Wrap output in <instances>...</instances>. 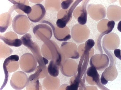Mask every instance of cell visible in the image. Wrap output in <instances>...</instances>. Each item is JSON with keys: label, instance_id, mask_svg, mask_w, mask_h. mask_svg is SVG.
<instances>
[{"label": "cell", "instance_id": "3957f363", "mask_svg": "<svg viewBox=\"0 0 121 90\" xmlns=\"http://www.w3.org/2000/svg\"><path fill=\"white\" fill-rule=\"evenodd\" d=\"M48 70L49 74L52 76L56 77L59 73V68L58 65L52 60L48 66Z\"/></svg>", "mask_w": 121, "mask_h": 90}, {"label": "cell", "instance_id": "52a82bcc", "mask_svg": "<svg viewBox=\"0 0 121 90\" xmlns=\"http://www.w3.org/2000/svg\"><path fill=\"white\" fill-rule=\"evenodd\" d=\"M74 0H66L62 2L61 4V7L64 9H67L73 2Z\"/></svg>", "mask_w": 121, "mask_h": 90}, {"label": "cell", "instance_id": "9c48e42d", "mask_svg": "<svg viewBox=\"0 0 121 90\" xmlns=\"http://www.w3.org/2000/svg\"><path fill=\"white\" fill-rule=\"evenodd\" d=\"M95 44V42L92 39H89L86 42L85 46L90 49H91L93 47Z\"/></svg>", "mask_w": 121, "mask_h": 90}, {"label": "cell", "instance_id": "8992f818", "mask_svg": "<svg viewBox=\"0 0 121 90\" xmlns=\"http://www.w3.org/2000/svg\"><path fill=\"white\" fill-rule=\"evenodd\" d=\"M14 5V9H18L21 10L25 13L29 14L31 13L32 11V8L30 6L25 5L22 4L17 3L13 0H9Z\"/></svg>", "mask_w": 121, "mask_h": 90}, {"label": "cell", "instance_id": "ba28073f", "mask_svg": "<svg viewBox=\"0 0 121 90\" xmlns=\"http://www.w3.org/2000/svg\"><path fill=\"white\" fill-rule=\"evenodd\" d=\"M71 85L68 86L66 89L68 90H78L79 83L77 81H75Z\"/></svg>", "mask_w": 121, "mask_h": 90}, {"label": "cell", "instance_id": "8fae6325", "mask_svg": "<svg viewBox=\"0 0 121 90\" xmlns=\"http://www.w3.org/2000/svg\"><path fill=\"white\" fill-rule=\"evenodd\" d=\"M100 80L101 82L104 85H106L108 83V81L104 77L103 73L101 77Z\"/></svg>", "mask_w": 121, "mask_h": 90}, {"label": "cell", "instance_id": "30bf717a", "mask_svg": "<svg viewBox=\"0 0 121 90\" xmlns=\"http://www.w3.org/2000/svg\"><path fill=\"white\" fill-rule=\"evenodd\" d=\"M114 53L115 56L121 60V50L118 49H116L114 50Z\"/></svg>", "mask_w": 121, "mask_h": 90}, {"label": "cell", "instance_id": "7c38bea8", "mask_svg": "<svg viewBox=\"0 0 121 90\" xmlns=\"http://www.w3.org/2000/svg\"><path fill=\"white\" fill-rule=\"evenodd\" d=\"M121 21L118 23V25L117 29L120 32H121Z\"/></svg>", "mask_w": 121, "mask_h": 90}, {"label": "cell", "instance_id": "5b68a950", "mask_svg": "<svg viewBox=\"0 0 121 90\" xmlns=\"http://www.w3.org/2000/svg\"><path fill=\"white\" fill-rule=\"evenodd\" d=\"M0 39L6 44L10 46L18 47L21 46L22 44V40L20 39H8L3 36H0Z\"/></svg>", "mask_w": 121, "mask_h": 90}, {"label": "cell", "instance_id": "6da1fadb", "mask_svg": "<svg viewBox=\"0 0 121 90\" xmlns=\"http://www.w3.org/2000/svg\"><path fill=\"white\" fill-rule=\"evenodd\" d=\"M83 0H77L70 7L67 14L65 15L63 17L58 19L56 24L57 27L62 29L65 28L68 23L72 17V14L75 8L78 4Z\"/></svg>", "mask_w": 121, "mask_h": 90}, {"label": "cell", "instance_id": "7a4b0ae2", "mask_svg": "<svg viewBox=\"0 0 121 90\" xmlns=\"http://www.w3.org/2000/svg\"><path fill=\"white\" fill-rule=\"evenodd\" d=\"M90 1H86V3H84L82 5V13L77 19L80 25H83L86 23L87 19V12L86 9V7L89 2Z\"/></svg>", "mask_w": 121, "mask_h": 90}, {"label": "cell", "instance_id": "277c9868", "mask_svg": "<svg viewBox=\"0 0 121 90\" xmlns=\"http://www.w3.org/2000/svg\"><path fill=\"white\" fill-rule=\"evenodd\" d=\"M87 74L88 76L92 77L93 81L97 84H99V75L95 67L91 66L89 67L87 70Z\"/></svg>", "mask_w": 121, "mask_h": 90}]
</instances>
